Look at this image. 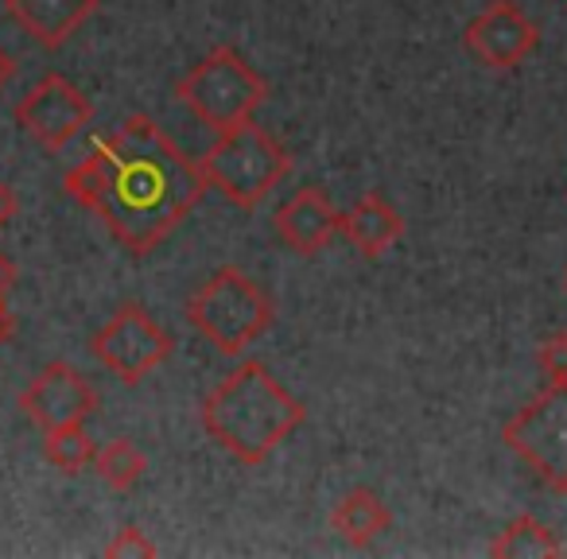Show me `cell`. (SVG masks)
<instances>
[{
    "mask_svg": "<svg viewBox=\"0 0 567 559\" xmlns=\"http://www.w3.org/2000/svg\"><path fill=\"white\" fill-rule=\"evenodd\" d=\"M536 365L548 377V385H567V331L548 334L536 350Z\"/></svg>",
    "mask_w": 567,
    "mask_h": 559,
    "instance_id": "cell-19",
    "label": "cell"
},
{
    "mask_svg": "<svg viewBox=\"0 0 567 559\" xmlns=\"http://www.w3.org/2000/svg\"><path fill=\"white\" fill-rule=\"evenodd\" d=\"M17 71H20V63H17V55H12L4 43H0V94L12 86V79H17Z\"/></svg>",
    "mask_w": 567,
    "mask_h": 559,
    "instance_id": "cell-21",
    "label": "cell"
},
{
    "mask_svg": "<svg viewBox=\"0 0 567 559\" xmlns=\"http://www.w3.org/2000/svg\"><path fill=\"white\" fill-rule=\"evenodd\" d=\"M20 412L40 432H55L66 424H86L97 412V389L71 362H48L20 393Z\"/></svg>",
    "mask_w": 567,
    "mask_h": 559,
    "instance_id": "cell-10",
    "label": "cell"
},
{
    "mask_svg": "<svg viewBox=\"0 0 567 559\" xmlns=\"http://www.w3.org/2000/svg\"><path fill=\"white\" fill-rule=\"evenodd\" d=\"M489 556L494 559H556V556H564V544L556 540V532H551L544 520L525 513V517L509 520V525L494 536Z\"/></svg>",
    "mask_w": 567,
    "mask_h": 559,
    "instance_id": "cell-15",
    "label": "cell"
},
{
    "mask_svg": "<svg viewBox=\"0 0 567 559\" xmlns=\"http://www.w3.org/2000/svg\"><path fill=\"white\" fill-rule=\"evenodd\" d=\"M17 210H20V198H17V190H12L9 183L0 179V229H4V226H12V218H17Z\"/></svg>",
    "mask_w": 567,
    "mask_h": 559,
    "instance_id": "cell-20",
    "label": "cell"
},
{
    "mask_svg": "<svg viewBox=\"0 0 567 559\" xmlns=\"http://www.w3.org/2000/svg\"><path fill=\"white\" fill-rule=\"evenodd\" d=\"M94 470L113 494H128V489L141 486L144 470H148V455L133 439H113L105 447H97Z\"/></svg>",
    "mask_w": 567,
    "mask_h": 559,
    "instance_id": "cell-16",
    "label": "cell"
},
{
    "mask_svg": "<svg viewBox=\"0 0 567 559\" xmlns=\"http://www.w3.org/2000/svg\"><path fill=\"white\" fill-rule=\"evenodd\" d=\"M102 0H4V12L43 51H59L90 24Z\"/></svg>",
    "mask_w": 567,
    "mask_h": 559,
    "instance_id": "cell-12",
    "label": "cell"
},
{
    "mask_svg": "<svg viewBox=\"0 0 567 559\" xmlns=\"http://www.w3.org/2000/svg\"><path fill=\"white\" fill-rule=\"evenodd\" d=\"M20 272H17V260L9 257V252H0V296H9L12 288H17Z\"/></svg>",
    "mask_w": 567,
    "mask_h": 559,
    "instance_id": "cell-22",
    "label": "cell"
},
{
    "mask_svg": "<svg viewBox=\"0 0 567 559\" xmlns=\"http://www.w3.org/2000/svg\"><path fill=\"white\" fill-rule=\"evenodd\" d=\"M463 43L471 59H478L486 71H513L540 43V28L533 24L517 0H489L486 9L466 24Z\"/></svg>",
    "mask_w": 567,
    "mask_h": 559,
    "instance_id": "cell-9",
    "label": "cell"
},
{
    "mask_svg": "<svg viewBox=\"0 0 567 559\" xmlns=\"http://www.w3.org/2000/svg\"><path fill=\"white\" fill-rule=\"evenodd\" d=\"M331 528L350 544V548H370L378 536H385L393 528V513L381 501L378 489L354 486L339 497V505L331 509Z\"/></svg>",
    "mask_w": 567,
    "mask_h": 559,
    "instance_id": "cell-14",
    "label": "cell"
},
{
    "mask_svg": "<svg viewBox=\"0 0 567 559\" xmlns=\"http://www.w3.org/2000/svg\"><path fill=\"white\" fill-rule=\"evenodd\" d=\"M342 234V210L323 187L296 190L288 203L276 210V237L296 257H319L334 237Z\"/></svg>",
    "mask_w": 567,
    "mask_h": 559,
    "instance_id": "cell-11",
    "label": "cell"
},
{
    "mask_svg": "<svg viewBox=\"0 0 567 559\" xmlns=\"http://www.w3.org/2000/svg\"><path fill=\"white\" fill-rule=\"evenodd\" d=\"M342 237L362 252L365 260H378L404 237V218L381 190L358 198L350 210H342Z\"/></svg>",
    "mask_w": 567,
    "mask_h": 559,
    "instance_id": "cell-13",
    "label": "cell"
},
{
    "mask_svg": "<svg viewBox=\"0 0 567 559\" xmlns=\"http://www.w3.org/2000/svg\"><path fill=\"white\" fill-rule=\"evenodd\" d=\"M198 167H203L206 187L218 190L226 203H234L237 210H257L288 179L292 156L257 121H245V125H234L214 136Z\"/></svg>",
    "mask_w": 567,
    "mask_h": 559,
    "instance_id": "cell-4",
    "label": "cell"
},
{
    "mask_svg": "<svg viewBox=\"0 0 567 559\" xmlns=\"http://www.w3.org/2000/svg\"><path fill=\"white\" fill-rule=\"evenodd\" d=\"M43 458L48 466H55L59 474H82L94 466L97 458V443L90 439L86 424H66L55 432H43Z\"/></svg>",
    "mask_w": 567,
    "mask_h": 559,
    "instance_id": "cell-17",
    "label": "cell"
},
{
    "mask_svg": "<svg viewBox=\"0 0 567 559\" xmlns=\"http://www.w3.org/2000/svg\"><path fill=\"white\" fill-rule=\"evenodd\" d=\"M175 97L195 113L198 125L226 133L257 117L268 97V82L237 48H214L175 82Z\"/></svg>",
    "mask_w": 567,
    "mask_h": 559,
    "instance_id": "cell-5",
    "label": "cell"
},
{
    "mask_svg": "<svg viewBox=\"0 0 567 559\" xmlns=\"http://www.w3.org/2000/svg\"><path fill=\"white\" fill-rule=\"evenodd\" d=\"M156 551L159 548L148 540V532H144V528L125 525V528H117V532H113V540L102 548V556L105 559H152Z\"/></svg>",
    "mask_w": 567,
    "mask_h": 559,
    "instance_id": "cell-18",
    "label": "cell"
},
{
    "mask_svg": "<svg viewBox=\"0 0 567 559\" xmlns=\"http://www.w3.org/2000/svg\"><path fill=\"white\" fill-rule=\"evenodd\" d=\"M198 420L234 463L260 466L284 439H292V432H300L308 408L276 381L265 362H241L206 393Z\"/></svg>",
    "mask_w": 567,
    "mask_h": 559,
    "instance_id": "cell-2",
    "label": "cell"
},
{
    "mask_svg": "<svg viewBox=\"0 0 567 559\" xmlns=\"http://www.w3.org/2000/svg\"><path fill=\"white\" fill-rule=\"evenodd\" d=\"M502 443L551 494H567V385H548L505 420Z\"/></svg>",
    "mask_w": 567,
    "mask_h": 559,
    "instance_id": "cell-6",
    "label": "cell"
},
{
    "mask_svg": "<svg viewBox=\"0 0 567 559\" xmlns=\"http://www.w3.org/2000/svg\"><path fill=\"white\" fill-rule=\"evenodd\" d=\"M12 117H17V125L24 128L43 152L59 156V152L94 121V102H90L66 74L48 71L24 97H20Z\"/></svg>",
    "mask_w": 567,
    "mask_h": 559,
    "instance_id": "cell-8",
    "label": "cell"
},
{
    "mask_svg": "<svg viewBox=\"0 0 567 559\" xmlns=\"http://www.w3.org/2000/svg\"><path fill=\"white\" fill-rule=\"evenodd\" d=\"M187 323L210 342L218 354L241 358L268 327L276 323V300L245 268L226 265L190 292Z\"/></svg>",
    "mask_w": 567,
    "mask_h": 559,
    "instance_id": "cell-3",
    "label": "cell"
},
{
    "mask_svg": "<svg viewBox=\"0 0 567 559\" xmlns=\"http://www.w3.org/2000/svg\"><path fill=\"white\" fill-rule=\"evenodd\" d=\"M63 187L74 203L102 218L133 257L164 245L210 190L198 159H190L148 113H133L97 136L63 175Z\"/></svg>",
    "mask_w": 567,
    "mask_h": 559,
    "instance_id": "cell-1",
    "label": "cell"
},
{
    "mask_svg": "<svg viewBox=\"0 0 567 559\" xmlns=\"http://www.w3.org/2000/svg\"><path fill=\"white\" fill-rule=\"evenodd\" d=\"M90 350L113 377H121L125 385H141L152 370H159L175 354V342L141 303H121L94 331Z\"/></svg>",
    "mask_w": 567,
    "mask_h": 559,
    "instance_id": "cell-7",
    "label": "cell"
}]
</instances>
